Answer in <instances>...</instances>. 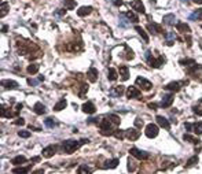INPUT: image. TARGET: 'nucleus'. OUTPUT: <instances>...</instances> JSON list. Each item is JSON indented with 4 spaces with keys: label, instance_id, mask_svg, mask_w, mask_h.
I'll use <instances>...</instances> for the list:
<instances>
[{
    "label": "nucleus",
    "instance_id": "f257e3e1",
    "mask_svg": "<svg viewBox=\"0 0 202 174\" xmlns=\"http://www.w3.org/2000/svg\"><path fill=\"white\" fill-rule=\"evenodd\" d=\"M80 146H81L80 141L66 140V141H63V144H62V149H63V152H66V154H71V152L76 151Z\"/></svg>",
    "mask_w": 202,
    "mask_h": 174
},
{
    "label": "nucleus",
    "instance_id": "f03ea898",
    "mask_svg": "<svg viewBox=\"0 0 202 174\" xmlns=\"http://www.w3.org/2000/svg\"><path fill=\"white\" fill-rule=\"evenodd\" d=\"M129 154H131L134 158H136V159H140V160H146V159H148V158H150V155H148L147 152L140 151V149L135 148V147L129 149Z\"/></svg>",
    "mask_w": 202,
    "mask_h": 174
},
{
    "label": "nucleus",
    "instance_id": "7ed1b4c3",
    "mask_svg": "<svg viewBox=\"0 0 202 174\" xmlns=\"http://www.w3.org/2000/svg\"><path fill=\"white\" fill-rule=\"evenodd\" d=\"M145 133L148 139H154V137L158 136V126L154 125V123H150V125L146 126L145 129Z\"/></svg>",
    "mask_w": 202,
    "mask_h": 174
},
{
    "label": "nucleus",
    "instance_id": "20e7f679",
    "mask_svg": "<svg viewBox=\"0 0 202 174\" xmlns=\"http://www.w3.org/2000/svg\"><path fill=\"white\" fill-rule=\"evenodd\" d=\"M135 82H136V85H138V86H140V88H142L143 91H150V89L153 88V84H151L148 80L143 78V77H138Z\"/></svg>",
    "mask_w": 202,
    "mask_h": 174
},
{
    "label": "nucleus",
    "instance_id": "39448f33",
    "mask_svg": "<svg viewBox=\"0 0 202 174\" xmlns=\"http://www.w3.org/2000/svg\"><path fill=\"white\" fill-rule=\"evenodd\" d=\"M125 137L129 139V140L135 141L140 137V132L138 130V128H131V129H128V130H125Z\"/></svg>",
    "mask_w": 202,
    "mask_h": 174
},
{
    "label": "nucleus",
    "instance_id": "423d86ee",
    "mask_svg": "<svg viewBox=\"0 0 202 174\" xmlns=\"http://www.w3.org/2000/svg\"><path fill=\"white\" fill-rule=\"evenodd\" d=\"M57 149H58V147L57 146H48V147H46V148L43 149V152H41V155H43L44 158H51V156H54L55 154H57Z\"/></svg>",
    "mask_w": 202,
    "mask_h": 174
},
{
    "label": "nucleus",
    "instance_id": "0eeeda50",
    "mask_svg": "<svg viewBox=\"0 0 202 174\" xmlns=\"http://www.w3.org/2000/svg\"><path fill=\"white\" fill-rule=\"evenodd\" d=\"M127 96H128V99H138V97L142 96V93L136 86H129L127 89Z\"/></svg>",
    "mask_w": 202,
    "mask_h": 174
},
{
    "label": "nucleus",
    "instance_id": "6e6552de",
    "mask_svg": "<svg viewBox=\"0 0 202 174\" xmlns=\"http://www.w3.org/2000/svg\"><path fill=\"white\" fill-rule=\"evenodd\" d=\"M173 95H166V96L162 97V100H161V104L159 106L162 107V109H168V107L172 106V103H173Z\"/></svg>",
    "mask_w": 202,
    "mask_h": 174
},
{
    "label": "nucleus",
    "instance_id": "1a4fd4ad",
    "mask_svg": "<svg viewBox=\"0 0 202 174\" xmlns=\"http://www.w3.org/2000/svg\"><path fill=\"white\" fill-rule=\"evenodd\" d=\"M131 7L135 10V11L140 12V14H145L146 12V8H145V6H143V3L140 2V0H134V2H131Z\"/></svg>",
    "mask_w": 202,
    "mask_h": 174
},
{
    "label": "nucleus",
    "instance_id": "9d476101",
    "mask_svg": "<svg viewBox=\"0 0 202 174\" xmlns=\"http://www.w3.org/2000/svg\"><path fill=\"white\" fill-rule=\"evenodd\" d=\"M147 29H148V32H150L151 34H158V33L162 32V26L158 25V23H155V22L147 23Z\"/></svg>",
    "mask_w": 202,
    "mask_h": 174
},
{
    "label": "nucleus",
    "instance_id": "9b49d317",
    "mask_svg": "<svg viewBox=\"0 0 202 174\" xmlns=\"http://www.w3.org/2000/svg\"><path fill=\"white\" fill-rule=\"evenodd\" d=\"M148 65H150L151 67H154V69L162 67V65H164V58H162V56H159V58H151V59L148 60Z\"/></svg>",
    "mask_w": 202,
    "mask_h": 174
},
{
    "label": "nucleus",
    "instance_id": "f8f14e48",
    "mask_svg": "<svg viewBox=\"0 0 202 174\" xmlns=\"http://www.w3.org/2000/svg\"><path fill=\"white\" fill-rule=\"evenodd\" d=\"M87 78H88L91 82H96L98 80V70L95 67H89L88 72H87Z\"/></svg>",
    "mask_w": 202,
    "mask_h": 174
},
{
    "label": "nucleus",
    "instance_id": "ddd939ff",
    "mask_svg": "<svg viewBox=\"0 0 202 174\" xmlns=\"http://www.w3.org/2000/svg\"><path fill=\"white\" fill-rule=\"evenodd\" d=\"M155 121H157V123H158V125L161 126V128H164V129H169V121L166 119L165 117H162V115H157Z\"/></svg>",
    "mask_w": 202,
    "mask_h": 174
},
{
    "label": "nucleus",
    "instance_id": "4468645a",
    "mask_svg": "<svg viewBox=\"0 0 202 174\" xmlns=\"http://www.w3.org/2000/svg\"><path fill=\"white\" fill-rule=\"evenodd\" d=\"M95 106H94V103L92 102H87L83 104V111L85 112V114H94L95 112Z\"/></svg>",
    "mask_w": 202,
    "mask_h": 174
},
{
    "label": "nucleus",
    "instance_id": "2eb2a0df",
    "mask_svg": "<svg viewBox=\"0 0 202 174\" xmlns=\"http://www.w3.org/2000/svg\"><path fill=\"white\" fill-rule=\"evenodd\" d=\"M180 86H182V84L175 81V82H169L168 85H165L164 89L165 91H171V92H177V91H180Z\"/></svg>",
    "mask_w": 202,
    "mask_h": 174
},
{
    "label": "nucleus",
    "instance_id": "dca6fc26",
    "mask_svg": "<svg viewBox=\"0 0 202 174\" xmlns=\"http://www.w3.org/2000/svg\"><path fill=\"white\" fill-rule=\"evenodd\" d=\"M91 12H92V7L84 6V7H80V8H78L77 15H78V17H85V15H89Z\"/></svg>",
    "mask_w": 202,
    "mask_h": 174
},
{
    "label": "nucleus",
    "instance_id": "f3484780",
    "mask_svg": "<svg viewBox=\"0 0 202 174\" xmlns=\"http://www.w3.org/2000/svg\"><path fill=\"white\" fill-rule=\"evenodd\" d=\"M118 72L120 74H121V78H123V81H127L129 78V69L127 67V66H120L118 67Z\"/></svg>",
    "mask_w": 202,
    "mask_h": 174
},
{
    "label": "nucleus",
    "instance_id": "a211bd4d",
    "mask_svg": "<svg viewBox=\"0 0 202 174\" xmlns=\"http://www.w3.org/2000/svg\"><path fill=\"white\" fill-rule=\"evenodd\" d=\"M33 110H34V112H36L37 115H41V114H46V111H47V109H46V106L44 104H41V103H36L34 104V107H33Z\"/></svg>",
    "mask_w": 202,
    "mask_h": 174
},
{
    "label": "nucleus",
    "instance_id": "6ab92c4d",
    "mask_svg": "<svg viewBox=\"0 0 202 174\" xmlns=\"http://www.w3.org/2000/svg\"><path fill=\"white\" fill-rule=\"evenodd\" d=\"M2 85H3L4 88H7V89L18 88V84L15 82V81H12V80H3V81H2Z\"/></svg>",
    "mask_w": 202,
    "mask_h": 174
},
{
    "label": "nucleus",
    "instance_id": "aec40b11",
    "mask_svg": "<svg viewBox=\"0 0 202 174\" xmlns=\"http://www.w3.org/2000/svg\"><path fill=\"white\" fill-rule=\"evenodd\" d=\"M135 30H136L138 33H139V36L143 38V41H145V43H148V34L145 32V29L136 25V26H135Z\"/></svg>",
    "mask_w": 202,
    "mask_h": 174
},
{
    "label": "nucleus",
    "instance_id": "412c9836",
    "mask_svg": "<svg viewBox=\"0 0 202 174\" xmlns=\"http://www.w3.org/2000/svg\"><path fill=\"white\" fill-rule=\"evenodd\" d=\"M124 86L123 85H118V86H114L113 89L110 91V95L111 96H121V95L124 93Z\"/></svg>",
    "mask_w": 202,
    "mask_h": 174
},
{
    "label": "nucleus",
    "instance_id": "4be33fe9",
    "mask_svg": "<svg viewBox=\"0 0 202 174\" xmlns=\"http://www.w3.org/2000/svg\"><path fill=\"white\" fill-rule=\"evenodd\" d=\"M176 28H177V30L182 32V33H190V32H191L190 26H188L187 23H183V22L176 23Z\"/></svg>",
    "mask_w": 202,
    "mask_h": 174
},
{
    "label": "nucleus",
    "instance_id": "5701e85b",
    "mask_svg": "<svg viewBox=\"0 0 202 174\" xmlns=\"http://www.w3.org/2000/svg\"><path fill=\"white\" fill-rule=\"evenodd\" d=\"M162 22L166 23V25H173V23L176 22V17H175L173 14H168L162 18Z\"/></svg>",
    "mask_w": 202,
    "mask_h": 174
},
{
    "label": "nucleus",
    "instance_id": "b1692460",
    "mask_svg": "<svg viewBox=\"0 0 202 174\" xmlns=\"http://www.w3.org/2000/svg\"><path fill=\"white\" fill-rule=\"evenodd\" d=\"M165 38H166V44H168V45H173V41H175V38H176V36H175L173 32H166Z\"/></svg>",
    "mask_w": 202,
    "mask_h": 174
},
{
    "label": "nucleus",
    "instance_id": "393cba45",
    "mask_svg": "<svg viewBox=\"0 0 202 174\" xmlns=\"http://www.w3.org/2000/svg\"><path fill=\"white\" fill-rule=\"evenodd\" d=\"M66 106H68V102H66L65 99H61L59 102L54 106V110H55V111H61V110H63Z\"/></svg>",
    "mask_w": 202,
    "mask_h": 174
},
{
    "label": "nucleus",
    "instance_id": "a878e982",
    "mask_svg": "<svg viewBox=\"0 0 202 174\" xmlns=\"http://www.w3.org/2000/svg\"><path fill=\"white\" fill-rule=\"evenodd\" d=\"M118 163H120L118 159H111V160H107V162L105 163V166H103V167H105V169H114L117 165H118Z\"/></svg>",
    "mask_w": 202,
    "mask_h": 174
},
{
    "label": "nucleus",
    "instance_id": "bb28decb",
    "mask_svg": "<svg viewBox=\"0 0 202 174\" xmlns=\"http://www.w3.org/2000/svg\"><path fill=\"white\" fill-rule=\"evenodd\" d=\"M63 6H65L66 10H73L74 7L77 6V3L74 0H65V2H63Z\"/></svg>",
    "mask_w": 202,
    "mask_h": 174
},
{
    "label": "nucleus",
    "instance_id": "cd10ccee",
    "mask_svg": "<svg viewBox=\"0 0 202 174\" xmlns=\"http://www.w3.org/2000/svg\"><path fill=\"white\" fill-rule=\"evenodd\" d=\"M190 19H202V8H199V10H195V11L193 12V14L190 15Z\"/></svg>",
    "mask_w": 202,
    "mask_h": 174
},
{
    "label": "nucleus",
    "instance_id": "c85d7f7f",
    "mask_svg": "<svg viewBox=\"0 0 202 174\" xmlns=\"http://www.w3.org/2000/svg\"><path fill=\"white\" fill-rule=\"evenodd\" d=\"M124 48H125V59H128V60H132L135 58V55H134V51H132L131 48H128L127 45H124Z\"/></svg>",
    "mask_w": 202,
    "mask_h": 174
},
{
    "label": "nucleus",
    "instance_id": "c756f323",
    "mask_svg": "<svg viewBox=\"0 0 202 174\" xmlns=\"http://www.w3.org/2000/svg\"><path fill=\"white\" fill-rule=\"evenodd\" d=\"M37 72H39V65L32 63V65L28 66V73H29V74H36Z\"/></svg>",
    "mask_w": 202,
    "mask_h": 174
},
{
    "label": "nucleus",
    "instance_id": "7c9ffc66",
    "mask_svg": "<svg viewBox=\"0 0 202 174\" xmlns=\"http://www.w3.org/2000/svg\"><path fill=\"white\" fill-rule=\"evenodd\" d=\"M25 162H26V158L22 156V155H21V156H15L14 159L11 160L12 165H22V163H25Z\"/></svg>",
    "mask_w": 202,
    "mask_h": 174
},
{
    "label": "nucleus",
    "instance_id": "2f4dec72",
    "mask_svg": "<svg viewBox=\"0 0 202 174\" xmlns=\"http://www.w3.org/2000/svg\"><path fill=\"white\" fill-rule=\"evenodd\" d=\"M183 139H184L186 141H190V143H193V144H199L198 139H195V137L191 136V134H184V136H183Z\"/></svg>",
    "mask_w": 202,
    "mask_h": 174
},
{
    "label": "nucleus",
    "instance_id": "473e14b6",
    "mask_svg": "<svg viewBox=\"0 0 202 174\" xmlns=\"http://www.w3.org/2000/svg\"><path fill=\"white\" fill-rule=\"evenodd\" d=\"M0 10H2V12H0V17L3 18L4 15L7 14V12H9V10H10V7H9V3H2V7H0Z\"/></svg>",
    "mask_w": 202,
    "mask_h": 174
},
{
    "label": "nucleus",
    "instance_id": "72a5a7b5",
    "mask_svg": "<svg viewBox=\"0 0 202 174\" xmlns=\"http://www.w3.org/2000/svg\"><path fill=\"white\" fill-rule=\"evenodd\" d=\"M114 137H116V139H120V140H123L124 137H125V130L116 129V130H114Z\"/></svg>",
    "mask_w": 202,
    "mask_h": 174
},
{
    "label": "nucleus",
    "instance_id": "f704fd0d",
    "mask_svg": "<svg viewBox=\"0 0 202 174\" xmlns=\"http://www.w3.org/2000/svg\"><path fill=\"white\" fill-rule=\"evenodd\" d=\"M193 130L197 134H202V122H195L193 125Z\"/></svg>",
    "mask_w": 202,
    "mask_h": 174
},
{
    "label": "nucleus",
    "instance_id": "c9c22d12",
    "mask_svg": "<svg viewBox=\"0 0 202 174\" xmlns=\"http://www.w3.org/2000/svg\"><path fill=\"white\" fill-rule=\"evenodd\" d=\"M125 17H127V15L125 14H120V26H121V28H128V23H127V22H128V21H127L125 19Z\"/></svg>",
    "mask_w": 202,
    "mask_h": 174
},
{
    "label": "nucleus",
    "instance_id": "e433bc0d",
    "mask_svg": "<svg viewBox=\"0 0 202 174\" xmlns=\"http://www.w3.org/2000/svg\"><path fill=\"white\" fill-rule=\"evenodd\" d=\"M127 18H128V21H131V22H134V23H136V22H139V19H138V17L134 14L132 11H128L127 12Z\"/></svg>",
    "mask_w": 202,
    "mask_h": 174
},
{
    "label": "nucleus",
    "instance_id": "4c0bfd02",
    "mask_svg": "<svg viewBox=\"0 0 202 174\" xmlns=\"http://www.w3.org/2000/svg\"><path fill=\"white\" fill-rule=\"evenodd\" d=\"M44 125L47 126V128H54L55 126V119L54 118H46V121H44Z\"/></svg>",
    "mask_w": 202,
    "mask_h": 174
},
{
    "label": "nucleus",
    "instance_id": "58836bf2",
    "mask_svg": "<svg viewBox=\"0 0 202 174\" xmlns=\"http://www.w3.org/2000/svg\"><path fill=\"white\" fill-rule=\"evenodd\" d=\"M109 80L110 81L117 80V72L114 70V69H109Z\"/></svg>",
    "mask_w": 202,
    "mask_h": 174
},
{
    "label": "nucleus",
    "instance_id": "ea45409f",
    "mask_svg": "<svg viewBox=\"0 0 202 174\" xmlns=\"http://www.w3.org/2000/svg\"><path fill=\"white\" fill-rule=\"evenodd\" d=\"M29 170H30V167H15L14 170H12V173L18 174V173H29Z\"/></svg>",
    "mask_w": 202,
    "mask_h": 174
},
{
    "label": "nucleus",
    "instance_id": "a19ab883",
    "mask_svg": "<svg viewBox=\"0 0 202 174\" xmlns=\"http://www.w3.org/2000/svg\"><path fill=\"white\" fill-rule=\"evenodd\" d=\"M180 65H183V66H193V65H195V60H194V59H182V60H180Z\"/></svg>",
    "mask_w": 202,
    "mask_h": 174
},
{
    "label": "nucleus",
    "instance_id": "79ce46f5",
    "mask_svg": "<svg viewBox=\"0 0 202 174\" xmlns=\"http://www.w3.org/2000/svg\"><path fill=\"white\" fill-rule=\"evenodd\" d=\"M198 163V156H193V158H190V159L187 160V167H191V166H194V165H197Z\"/></svg>",
    "mask_w": 202,
    "mask_h": 174
},
{
    "label": "nucleus",
    "instance_id": "37998d69",
    "mask_svg": "<svg viewBox=\"0 0 202 174\" xmlns=\"http://www.w3.org/2000/svg\"><path fill=\"white\" fill-rule=\"evenodd\" d=\"M91 169L88 167V166H85V165H83V166H80L78 169H77V173H91Z\"/></svg>",
    "mask_w": 202,
    "mask_h": 174
},
{
    "label": "nucleus",
    "instance_id": "c03bdc74",
    "mask_svg": "<svg viewBox=\"0 0 202 174\" xmlns=\"http://www.w3.org/2000/svg\"><path fill=\"white\" fill-rule=\"evenodd\" d=\"M87 92H88V85H87V84H83V85H81V92L78 93V96L84 97V95H85Z\"/></svg>",
    "mask_w": 202,
    "mask_h": 174
},
{
    "label": "nucleus",
    "instance_id": "a18cd8bd",
    "mask_svg": "<svg viewBox=\"0 0 202 174\" xmlns=\"http://www.w3.org/2000/svg\"><path fill=\"white\" fill-rule=\"evenodd\" d=\"M107 117L110 118L111 121H113V122H114V125H120V118L117 117V115H114V114H109Z\"/></svg>",
    "mask_w": 202,
    "mask_h": 174
},
{
    "label": "nucleus",
    "instance_id": "49530a36",
    "mask_svg": "<svg viewBox=\"0 0 202 174\" xmlns=\"http://www.w3.org/2000/svg\"><path fill=\"white\" fill-rule=\"evenodd\" d=\"M143 121H142V118H136L135 119V128H138V129H140V128H143Z\"/></svg>",
    "mask_w": 202,
    "mask_h": 174
},
{
    "label": "nucleus",
    "instance_id": "de8ad7c7",
    "mask_svg": "<svg viewBox=\"0 0 202 174\" xmlns=\"http://www.w3.org/2000/svg\"><path fill=\"white\" fill-rule=\"evenodd\" d=\"M135 169H136V166H135V162L132 159H128V170L129 171H135Z\"/></svg>",
    "mask_w": 202,
    "mask_h": 174
},
{
    "label": "nucleus",
    "instance_id": "09e8293b",
    "mask_svg": "<svg viewBox=\"0 0 202 174\" xmlns=\"http://www.w3.org/2000/svg\"><path fill=\"white\" fill-rule=\"evenodd\" d=\"M18 136L22 137V139H28V137L30 136V133H29V132H26V130H19V132H18Z\"/></svg>",
    "mask_w": 202,
    "mask_h": 174
},
{
    "label": "nucleus",
    "instance_id": "8fccbe9b",
    "mask_svg": "<svg viewBox=\"0 0 202 174\" xmlns=\"http://www.w3.org/2000/svg\"><path fill=\"white\" fill-rule=\"evenodd\" d=\"M39 82H40V80H33V78H28V84H29V85H32V86L37 85Z\"/></svg>",
    "mask_w": 202,
    "mask_h": 174
},
{
    "label": "nucleus",
    "instance_id": "3c124183",
    "mask_svg": "<svg viewBox=\"0 0 202 174\" xmlns=\"http://www.w3.org/2000/svg\"><path fill=\"white\" fill-rule=\"evenodd\" d=\"M14 123H15V125H21V126H22V125H25V119H23V118H17V119L14 121Z\"/></svg>",
    "mask_w": 202,
    "mask_h": 174
},
{
    "label": "nucleus",
    "instance_id": "603ef678",
    "mask_svg": "<svg viewBox=\"0 0 202 174\" xmlns=\"http://www.w3.org/2000/svg\"><path fill=\"white\" fill-rule=\"evenodd\" d=\"M21 109H22V104H21V103H18L17 106H15V110H14V115H17L18 112L21 111Z\"/></svg>",
    "mask_w": 202,
    "mask_h": 174
},
{
    "label": "nucleus",
    "instance_id": "864d4df0",
    "mask_svg": "<svg viewBox=\"0 0 202 174\" xmlns=\"http://www.w3.org/2000/svg\"><path fill=\"white\" fill-rule=\"evenodd\" d=\"M151 58H153V56H151V51H146V52H145V59L148 62Z\"/></svg>",
    "mask_w": 202,
    "mask_h": 174
},
{
    "label": "nucleus",
    "instance_id": "5fc2aeb1",
    "mask_svg": "<svg viewBox=\"0 0 202 174\" xmlns=\"http://www.w3.org/2000/svg\"><path fill=\"white\" fill-rule=\"evenodd\" d=\"M88 122H89V123H96V125H99V118H89Z\"/></svg>",
    "mask_w": 202,
    "mask_h": 174
},
{
    "label": "nucleus",
    "instance_id": "6e6d98bb",
    "mask_svg": "<svg viewBox=\"0 0 202 174\" xmlns=\"http://www.w3.org/2000/svg\"><path fill=\"white\" fill-rule=\"evenodd\" d=\"M148 109L155 110V109H157V104H155V103H148Z\"/></svg>",
    "mask_w": 202,
    "mask_h": 174
},
{
    "label": "nucleus",
    "instance_id": "4d7b16f0",
    "mask_svg": "<svg viewBox=\"0 0 202 174\" xmlns=\"http://www.w3.org/2000/svg\"><path fill=\"white\" fill-rule=\"evenodd\" d=\"M186 129H187V130L188 132H191V130H193V125H190V123H186Z\"/></svg>",
    "mask_w": 202,
    "mask_h": 174
},
{
    "label": "nucleus",
    "instance_id": "13d9d810",
    "mask_svg": "<svg viewBox=\"0 0 202 174\" xmlns=\"http://www.w3.org/2000/svg\"><path fill=\"white\" fill-rule=\"evenodd\" d=\"M114 4H116V6H121V4H123V0H116Z\"/></svg>",
    "mask_w": 202,
    "mask_h": 174
},
{
    "label": "nucleus",
    "instance_id": "bf43d9fd",
    "mask_svg": "<svg viewBox=\"0 0 202 174\" xmlns=\"http://www.w3.org/2000/svg\"><path fill=\"white\" fill-rule=\"evenodd\" d=\"M88 143V140H87V139H83V140L80 141V144H81V146H83V144H87Z\"/></svg>",
    "mask_w": 202,
    "mask_h": 174
},
{
    "label": "nucleus",
    "instance_id": "052dcab7",
    "mask_svg": "<svg viewBox=\"0 0 202 174\" xmlns=\"http://www.w3.org/2000/svg\"><path fill=\"white\" fill-rule=\"evenodd\" d=\"M7 30H9V26H3V29H2V32H3V33H6Z\"/></svg>",
    "mask_w": 202,
    "mask_h": 174
},
{
    "label": "nucleus",
    "instance_id": "680f3d73",
    "mask_svg": "<svg viewBox=\"0 0 202 174\" xmlns=\"http://www.w3.org/2000/svg\"><path fill=\"white\" fill-rule=\"evenodd\" d=\"M194 3H197V4H202V0H193Z\"/></svg>",
    "mask_w": 202,
    "mask_h": 174
},
{
    "label": "nucleus",
    "instance_id": "e2e57ef3",
    "mask_svg": "<svg viewBox=\"0 0 202 174\" xmlns=\"http://www.w3.org/2000/svg\"><path fill=\"white\" fill-rule=\"evenodd\" d=\"M40 173H44V170H37V171H34V174H40Z\"/></svg>",
    "mask_w": 202,
    "mask_h": 174
},
{
    "label": "nucleus",
    "instance_id": "0e129e2a",
    "mask_svg": "<svg viewBox=\"0 0 202 174\" xmlns=\"http://www.w3.org/2000/svg\"><path fill=\"white\" fill-rule=\"evenodd\" d=\"M150 2H151V3H155V2H157V0H150Z\"/></svg>",
    "mask_w": 202,
    "mask_h": 174
},
{
    "label": "nucleus",
    "instance_id": "69168bd1",
    "mask_svg": "<svg viewBox=\"0 0 202 174\" xmlns=\"http://www.w3.org/2000/svg\"><path fill=\"white\" fill-rule=\"evenodd\" d=\"M182 2H187V0H182Z\"/></svg>",
    "mask_w": 202,
    "mask_h": 174
}]
</instances>
